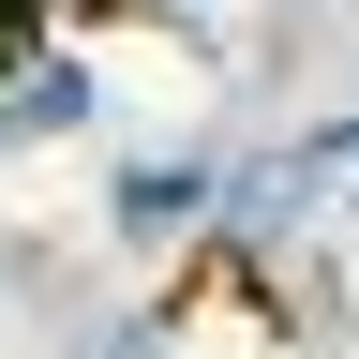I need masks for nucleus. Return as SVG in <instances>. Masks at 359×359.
Segmentation results:
<instances>
[{
	"instance_id": "obj_3",
	"label": "nucleus",
	"mask_w": 359,
	"mask_h": 359,
	"mask_svg": "<svg viewBox=\"0 0 359 359\" xmlns=\"http://www.w3.org/2000/svg\"><path fill=\"white\" fill-rule=\"evenodd\" d=\"M299 180H314V195H330V180H344V195H359V120H330V135H299V150H285Z\"/></svg>"
},
{
	"instance_id": "obj_2",
	"label": "nucleus",
	"mask_w": 359,
	"mask_h": 359,
	"mask_svg": "<svg viewBox=\"0 0 359 359\" xmlns=\"http://www.w3.org/2000/svg\"><path fill=\"white\" fill-rule=\"evenodd\" d=\"M60 359H165V314H60Z\"/></svg>"
},
{
	"instance_id": "obj_1",
	"label": "nucleus",
	"mask_w": 359,
	"mask_h": 359,
	"mask_svg": "<svg viewBox=\"0 0 359 359\" xmlns=\"http://www.w3.org/2000/svg\"><path fill=\"white\" fill-rule=\"evenodd\" d=\"M210 180L224 165H135L120 180V224H135V240H150V224H210Z\"/></svg>"
}]
</instances>
